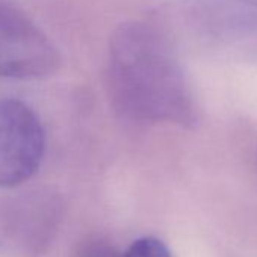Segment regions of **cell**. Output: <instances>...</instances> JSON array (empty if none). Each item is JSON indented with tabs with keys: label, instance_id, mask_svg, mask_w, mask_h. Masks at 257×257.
Returning <instances> with one entry per match:
<instances>
[{
	"label": "cell",
	"instance_id": "obj_4",
	"mask_svg": "<svg viewBox=\"0 0 257 257\" xmlns=\"http://www.w3.org/2000/svg\"><path fill=\"white\" fill-rule=\"evenodd\" d=\"M46 131L37 112L14 97H0V188L23 185L40 170Z\"/></svg>",
	"mask_w": 257,
	"mask_h": 257
},
{
	"label": "cell",
	"instance_id": "obj_2",
	"mask_svg": "<svg viewBox=\"0 0 257 257\" xmlns=\"http://www.w3.org/2000/svg\"><path fill=\"white\" fill-rule=\"evenodd\" d=\"M170 34L243 61H257V0H182L167 13Z\"/></svg>",
	"mask_w": 257,
	"mask_h": 257
},
{
	"label": "cell",
	"instance_id": "obj_3",
	"mask_svg": "<svg viewBox=\"0 0 257 257\" xmlns=\"http://www.w3.org/2000/svg\"><path fill=\"white\" fill-rule=\"evenodd\" d=\"M59 65V52L44 31L17 5L0 0V79H44Z\"/></svg>",
	"mask_w": 257,
	"mask_h": 257
},
{
	"label": "cell",
	"instance_id": "obj_6",
	"mask_svg": "<svg viewBox=\"0 0 257 257\" xmlns=\"http://www.w3.org/2000/svg\"><path fill=\"white\" fill-rule=\"evenodd\" d=\"M79 257H125V252L103 239H91L80 246Z\"/></svg>",
	"mask_w": 257,
	"mask_h": 257
},
{
	"label": "cell",
	"instance_id": "obj_5",
	"mask_svg": "<svg viewBox=\"0 0 257 257\" xmlns=\"http://www.w3.org/2000/svg\"><path fill=\"white\" fill-rule=\"evenodd\" d=\"M125 257H173V254L161 239L155 236H144L128 246Z\"/></svg>",
	"mask_w": 257,
	"mask_h": 257
},
{
	"label": "cell",
	"instance_id": "obj_1",
	"mask_svg": "<svg viewBox=\"0 0 257 257\" xmlns=\"http://www.w3.org/2000/svg\"><path fill=\"white\" fill-rule=\"evenodd\" d=\"M106 89L113 110L128 122L192 128L200 121L176 41L158 23L116 28L109 41Z\"/></svg>",
	"mask_w": 257,
	"mask_h": 257
}]
</instances>
